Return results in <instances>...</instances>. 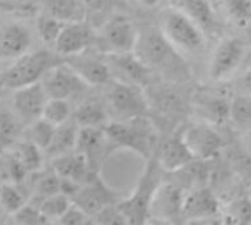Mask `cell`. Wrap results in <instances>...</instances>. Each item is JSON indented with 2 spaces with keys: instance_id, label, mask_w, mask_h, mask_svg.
Segmentation results:
<instances>
[{
  "instance_id": "1",
  "label": "cell",
  "mask_w": 251,
  "mask_h": 225,
  "mask_svg": "<svg viewBox=\"0 0 251 225\" xmlns=\"http://www.w3.org/2000/svg\"><path fill=\"white\" fill-rule=\"evenodd\" d=\"M135 54L151 68L169 79H188L189 70L183 61V55L164 37L161 30L148 28L139 33Z\"/></svg>"
},
{
  "instance_id": "2",
  "label": "cell",
  "mask_w": 251,
  "mask_h": 225,
  "mask_svg": "<svg viewBox=\"0 0 251 225\" xmlns=\"http://www.w3.org/2000/svg\"><path fill=\"white\" fill-rule=\"evenodd\" d=\"M163 172H166L157 159H150L147 168L139 178L133 193L123 197L117 206L127 224H147L151 218V206L158 187L163 182Z\"/></svg>"
},
{
  "instance_id": "3",
  "label": "cell",
  "mask_w": 251,
  "mask_h": 225,
  "mask_svg": "<svg viewBox=\"0 0 251 225\" xmlns=\"http://www.w3.org/2000/svg\"><path fill=\"white\" fill-rule=\"evenodd\" d=\"M105 132L114 151L133 150L147 160L151 159L157 142V132L155 126L147 119V116L127 120H111L106 123Z\"/></svg>"
},
{
  "instance_id": "4",
  "label": "cell",
  "mask_w": 251,
  "mask_h": 225,
  "mask_svg": "<svg viewBox=\"0 0 251 225\" xmlns=\"http://www.w3.org/2000/svg\"><path fill=\"white\" fill-rule=\"evenodd\" d=\"M158 28L182 55L197 56L205 51V33L189 17L170 5L158 15Z\"/></svg>"
},
{
  "instance_id": "5",
  "label": "cell",
  "mask_w": 251,
  "mask_h": 225,
  "mask_svg": "<svg viewBox=\"0 0 251 225\" xmlns=\"http://www.w3.org/2000/svg\"><path fill=\"white\" fill-rule=\"evenodd\" d=\"M108 108L115 120L147 116L150 110L145 87L114 80L108 92Z\"/></svg>"
},
{
  "instance_id": "6",
  "label": "cell",
  "mask_w": 251,
  "mask_h": 225,
  "mask_svg": "<svg viewBox=\"0 0 251 225\" xmlns=\"http://www.w3.org/2000/svg\"><path fill=\"white\" fill-rule=\"evenodd\" d=\"M55 64V56L48 49L27 52L17 58L15 64L3 74V84L15 90L36 83L42 80L45 73Z\"/></svg>"
},
{
  "instance_id": "7",
  "label": "cell",
  "mask_w": 251,
  "mask_h": 225,
  "mask_svg": "<svg viewBox=\"0 0 251 225\" xmlns=\"http://www.w3.org/2000/svg\"><path fill=\"white\" fill-rule=\"evenodd\" d=\"M139 39V31L132 20L115 15L105 21L98 34V43L103 54L133 52Z\"/></svg>"
},
{
  "instance_id": "8",
  "label": "cell",
  "mask_w": 251,
  "mask_h": 225,
  "mask_svg": "<svg viewBox=\"0 0 251 225\" xmlns=\"http://www.w3.org/2000/svg\"><path fill=\"white\" fill-rule=\"evenodd\" d=\"M121 198L123 197L100 178V173L96 172L78 187L73 196V203L80 206L90 218H93L102 209L117 204Z\"/></svg>"
},
{
  "instance_id": "9",
  "label": "cell",
  "mask_w": 251,
  "mask_h": 225,
  "mask_svg": "<svg viewBox=\"0 0 251 225\" xmlns=\"http://www.w3.org/2000/svg\"><path fill=\"white\" fill-rule=\"evenodd\" d=\"M245 56V45L236 37L222 39L211 52L208 61V77L213 82L229 79L241 65Z\"/></svg>"
},
{
  "instance_id": "10",
  "label": "cell",
  "mask_w": 251,
  "mask_h": 225,
  "mask_svg": "<svg viewBox=\"0 0 251 225\" xmlns=\"http://www.w3.org/2000/svg\"><path fill=\"white\" fill-rule=\"evenodd\" d=\"M42 83L49 98L61 99H70L89 86L68 62L52 65L42 77Z\"/></svg>"
},
{
  "instance_id": "11",
  "label": "cell",
  "mask_w": 251,
  "mask_h": 225,
  "mask_svg": "<svg viewBox=\"0 0 251 225\" xmlns=\"http://www.w3.org/2000/svg\"><path fill=\"white\" fill-rule=\"evenodd\" d=\"M114 80L147 87L151 82V68L133 52L105 54Z\"/></svg>"
},
{
  "instance_id": "12",
  "label": "cell",
  "mask_w": 251,
  "mask_h": 225,
  "mask_svg": "<svg viewBox=\"0 0 251 225\" xmlns=\"http://www.w3.org/2000/svg\"><path fill=\"white\" fill-rule=\"evenodd\" d=\"M182 138L195 159L208 160L216 157L223 148V138L216 131L214 125L200 120L189 125L183 132Z\"/></svg>"
},
{
  "instance_id": "13",
  "label": "cell",
  "mask_w": 251,
  "mask_h": 225,
  "mask_svg": "<svg viewBox=\"0 0 251 225\" xmlns=\"http://www.w3.org/2000/svg\"><path fill=\"white\" fill-rule=\"evenodd\" d=\"M75 151L83 154L93 172H99L105 160L114 153L105 128H80Z\"/></svg>"
},
{
  "instance_id": "14",
  "label": "cell",
  "mask_w": 251,
  "mask_h": 225,
  "mask_svg": "<svg viewBox=\"0 0 251 225\" xmlns=\"http://www.w3.org/2000/svg\"><path fill=\"white\" fill-rule=\"evenodd\" d=\"M96 40L98 34L86 21L67 23L55 43V49L62 56H74L86 52Z\"/></svg>"
},
{
  "instance_id": "15",
  "label": "cell",
  "mask_w": 251,
  "mask_h": 225,
  "mask_svg": "<svg viewBox=\"0 0 251 225\" xmlns=\"http://www.w3.org/2000/svg\"><path fill=\"white\" fill-rule=\"evenodd\" d=\"M49 96L43 87L42 80L15 89L14 93V107L18 111L21 119L27 123H31L43 116V110Z\"/></svg>"
},
{
  "instance_id": "16",
  "label": "cell",
  "mask_w": 251,
  "mask_h": 225,
  "mask_svg": "<svg viewBox=\"0 0 251 225\" xmlns=\"http://www.w3.org/2000/svg\"><path fill=\"white\" fill-rule=\"evenodd\" d=\"M183 200L185 194L180 187L170 182H161L151 206V218L161 219L164 222L177 221L182 218Z\"/></svg>"
},
{
  "instance_id": "17",
  "label": "cell",
  "mask_w": 251,
  "mask_h": 225,
  "mask_svg": "<svg viewBox=\"0 0 251 225\" xmlns=\"http://www.w3.org/2000/svg\"><path fill=\"white\" fill-rule=\"evenodd\" d=\"M220 212V203L217 197L208 188H198L185 194L182 218L186 221H204L213 219Z\"/></svg>"
},
{
  "instance_id": "18",
  "label": "cell",
  "mask_w": 251,
  "mask_h": 225,
  "mask_svg": "<svg viewBox=\"0 0 251 225\" xmlns=\"http://www.w3.org/2000/svg\"><path fill=\"white\" fill-rule=\"evenodd\" d=\"M31 46L30 30L20 23H9L0 28V59H17Z\"/></svg>"
},
{
  "instance_id": "19",
  "label": "cell",
  "mask_w": 251,
  "mask_h": 225,
  "mask_svg": "<svg viewBox=\"0 0 251 225\" xmlns=\"http://www.w3.org/2000/svg\"><path fill=\"white\" fill-rule=\"evenodd\" d=\"M84 54L86 52L70 56L67 62L78 73V76L89 86L106 84L112 79L106 56L99 58V56H92V55H84Z\"/></svg>"
},
{
  "instance_id": "20",
  "label": "cell",
  "mask_w": 251,
  "mask_h": 225,
  "mask_svg": "<svg viewBox=\"0 0 251 225\" xmlns=\"http://www.w3.org/2000/svg\"><path fill=\"white\" fill-rule=\"evenodd\" d=\"M194 108L201 120L214 126L230 120V101L225 96L211 92H200L194 96Z\"/></svg>"
},
{
  "instance_id": "21",
  "label": "cell",
  "mask_w": 251,
  "mask_h": 225,
  "mask_svg": "<svg viewBox=\"0 0 251 225\" xmlns=\"http://www.w3.org/2000/svg\"><path fill=\"white\" fill-rule=\"evenodd\" d=\"M155 159L161 165V168L166 172H176L188 166L192 160H195L194 154L185 144L182 134L180 135H173L169 140H166L158 151Z\"/></svg>"
},
{
  "instance_id": "22",
  "label": "cell",
  "mask_w": 251,
  "mask_h": 225,
  "mask_svg": "<svg viewBox=\"0 0 251 225\" xmlns=\"http://www.w3.org/2000/svg\"><path fill=\"white\" fill-rule=\"evenodd\" d=\"M170 6L189 17L204 33L211 36L217 30L216 12L208 0H169Z\"/></svg>"
},
{
  "instance_id": "23",
  "label": "cell",
  "mask_w": 251,
  "mask_h": 225,
  "mask_svg": "<svg viewBox=\"0 0 251 225\" xmlns=\"http://www.w3.org/2000/svg\"><path fill=\"white\" fill-rule=\"evenodd\" d=\"M52 169L64 179H70L77 184H84L93 173L86 157L75 150L71 153H65L61 156L53 157L52 160Z\"/></svg>"
},
{
  "instance_id": "24",
  "label": "cell",
  "mask_w": 251,
  "mask_h": 225,
  "mask_svg": "<svg viewBox=\"0 0 251 225\" xmlns=\"http://www.w3.org/2000/svg\"><path fill=\"white\" fill-rule=\"evenodd\" d=\"M109 108L99 99H87L81 102L73 112V119L80 128H105L109 122Z\"/></svg>"
},
{
  "instance_id": "25",
  "label": "cell",
  "mask_w": 251,
  "mask_h": 225,
  "mask_svg": "<svg viewBox=\"0 0 251 225\" xmlns=\"http://www.w3.org/2000/svg\"><path fill=\"white\" fill-rule=\"evenodd\" d=\"M45 12L64 21H84L87 8L84 0H43Z\"/></svg>"
},
{
  "instance_id": "26",
  "label": "cell",
  "mask_w": 251,
  "mask_h": 225,
  "mask_svg": "<svg viewBox=\"0 0 251 225\" xmlns=\"http://www.w3.org/2000/svg\"><path fill=\"white\" fill-rule=\"evenodd\" d=\"M78 131H80V126L77 125V122L74 119H70L68 122L58 125L55 135H53V140L45 153L53 159L56 156L74 151L75 144H77Z\"/></svg>"
},
{
  "instance_id": "27",
  "label": "cell",
  "mask_w": 251,
  "mask_h": 225,
  "mask_svg": "<svg viewBox=\"0 0 251 225\" xmlns=\"http://www.w3.org/2000/svg\"><path fill=\"white\" fill-rule=\"evenodd\" d=\"M230 122L239 131L251 128V93H239L230 99Z\"/></svg>"
},
{
  "instance_id": "28",
  "label": "cell",
  "mask_w": 251,
  "mask_h": 225,
  "mask_svg": "<svg viewBox=\"0 0 251 225\" xmlns=\"http://www.w3.org/2000/svg\"><path fill=\"white\" fill-rule=\"evenodd\" d=\"M37 201H39L37 206L40 207V210L45 213V216L49 221H58L67 212V209L73 204V198L64 193H56L53 196L45 197Z\"/></svg>"
},
{
  "instance_id": "29",
  "label": "cell",
  "mask_w": 251,
  "mask_h": 225,
  "mask_svg": "<svg viewBox=\"0 0 251 225\" xmlns=\"http://www.w3.org/2000/svg\"><path fill=\"white\" fill-rule=\"evenodd\" d=\"M73 108L68 99H61V98H49L45 110H43V116L46 120L52 122L53 125H62L73 119Z\"/></svg>"
},
{
  "instance_id": "30",
  "label": "cell",
  "mask_w": 251,
  "mask_h": 225,
  "mask_svg": "<svg viewBox=\"0 0 251 225\" xmlns=\"http://www.w3.org/2000/svg\"><path fill=\"white\" fill-rule=\"evenodd\" d=\"M55 131H56V125L46 120L45 117H40L30 123L28 140L33 141L36 145H39L43 151H46L53 140Z\"/></svg>"
},
{
  "instance_id": "31",
  "label": "cell",
  "mask_w": 251,
  "mask_h": 225,
  "mask_svg": "<svg viewBox=\"0 0 251 225\" xmlns=\"http://www.w3.org/2000/svg\"><path fill=\"white\" fill-rule=\"evenodd\" d=\"M43 150L36 145L33 141L27 140L24 142H20L15 154L23 160V163L25 165V168L28 169V172H39L43 166Z\"/></svg>"
},
{
  "instance_id": "32",
  "label": "cell",
  "mask_w": 251,
  "mask_h": 225,
  "mask_svg": "<svg viewBox=\"0 0 251 225\" xmlns=\"http://www.w3.org/2000/svg\"><path fill=\"white\" fill-rule=\"evenodd\" d=\"M27 203L25 196L14 182H6L0 187V206L6 213L14 215Z\"/></svg>"
},
{
  "instance_id": "33",
  "label": "cell",
  "mask_w": 251,
  "mask_h": 225,
  "mask_svg": "<svg viewBox=\"0 0 251 225\" xmlns=\"http://www.w3.org/2000/svg\"><path fill=\"white\" fill-rule=\"evenodd\" d=\"M65 24L67 23H64V21H61V20L45 12L37 20V31H39L40 39L46 45H55Z\"/></svg>"
},
{
  "instance_id": "34",
  "label": "cell",
  "mask_w": 251,
  "mask_h": 225,
  "mask_svg": "<svg viewBox=\"0 0 251 225\" xmlns=\"http://www.w3.org/2000/svg\"><path fill=\"white\" fill-rule=\"evenodd\" d=\"M20 134V123L11 111L3 110L0 112V153H3L6 147L14 144L17 135Z\"/></svg>"
},
{
  "instance_id": "35",
  "label": "cell",
  "mask_w": 251,
  "mask_h": 225,
  "mask_svg": "<svg viewBox=\"0 0 251 225\" xmlns=\"http://www.w3.org/2000/svg\"><path fill=\"white\" fill-rule=\"evenodd\" d=\"M227 17L236 26H247L251 23V0H222Z\"/></svg>"
},
{
  "instance_id": "36",
  "label": "cell",
  "mask_w": 251,
  "mask_h": 225,
  "mask_svg": "<svg viewBox=\"0 0 251 225\" xmlns=\"http://www.w3.org/2000/svg\"><path fill=\"white\" fill-rule=\"evenodd\" d=\"M61 176L52 169V172H46L42 173L36 182H34V196L37 200H42L45 197L53 196L56 193H62L61 191Z\"/></svg>"
},
{
  "instance_id": "37",
  "label": "cell",
  "mask_w": 251,
  "mask_h": 225,
  "mask_svg": "<svg viewBox=\"0 0 251 225\" xmlns=\"http://www.w3.org/2000/svg\"><path fill=\"white\" fill-rule=\"evenodd\" d=\"M14 221L15 224L21 225H43L50 222L40 210V207L34 203H25L18 212L14 213Z\"/></svg>"
},
{
  "instance_id": "38",
  "label": "cell",
  "mask_w": 251,
  "mask_h": 225,
  "mask_svg": "<svg viewBox=\"0 0 251 225\" xmlns=\"http://www.w3.org/2000/svg\"><path fill=\"white\" fill-rule=\"evenodd\" d=\"M3 168L6 170V178L9 179V182H14V184H21L28 173V169L25 168L23 160L15 154V151L8 156Z\"/></svg>"
},
{
  "instance_id": "39",
  "label": "cell",
  "mask_w": 251,
  "mask_h": 225,
  "mask_svg": "<svg viewBox=\"0 0 251 225\" xmlns=\"http://www.w3.org/2000/svg\"><path fill=\"white\" fill-rule=\"evenodd\" d=\"M90 221L92 218L80 206L73 203L56 222L62 225H84V224H89Z\"/></svg>"
},
{
  "instance_id": "40",
  "label": "cell",
  "mask_w": 251,
  "mask_h": 225,
  "mask_svg": "<svg viewBox=\"0 0 251 225\" xmlns=\"http://www.w3.org/2000/svg\"><path fill=\"white\" fill-rule=\"evenodd\" d=\"M241 93H251V67L241 76V79L238 80Z\"/></svg>"
},
{
  "instance_id": "41",
  "label": "cell",
  "mask_w": 251,
  "mask_h": 225,
  "mask_svg": "<svg viewBox=\"0 0 251 225\" xmlns=\"http://www.w3.org/2000/svg\"><path fill=\"white\" fill-rule=\"evenodd\" d=\"M241 145L242 148L245 150V153L248 156H251V128L247 129V131H242V135H241Z\"/></svg>"
},
{
  "instance_id": "42",
  "label": "cell",
  "mask_w": 251,
  "mask_h": 225,
  "mask_svg": "<svg viewBox=\"0 0 251 225\" xmlns=\"http://www.w3.org/2000/svg\"><path fill=\"white\" fill-rule=\"evenodd\" d=\"M108 0H84L86 8L90 11H102L106 6Z\"/></svg>"
},
{
  "instance_id": "43",
  "label": "cell",
  "mask_w": 251,
  "mask_h": 225,
  "mask_svg": "<svg viewBox=\"0 0 251 225\" xmlns=\"http://www.w3.org/2000/svg\"><path fill=\"white\" fill-rule=\"evenodd\" d=\"M28 0H0V3H8L9 6H23Z\"/></svg>"
},
{
  "instance_id": "44",
  "label": "cell",
  "mask_w": 251,
  "mask_h": 225,
  "mask_svg": "<svg viewBox=\"0 0 251 225\" xmlns=\"http://www.w3.org/2000/svg\"><path fill=\"white\" fill-rule=\"evenodd\" d=\"M139 2L145 6V8H155L161 0H139Z\"/></svg>"
}]
</instances>
